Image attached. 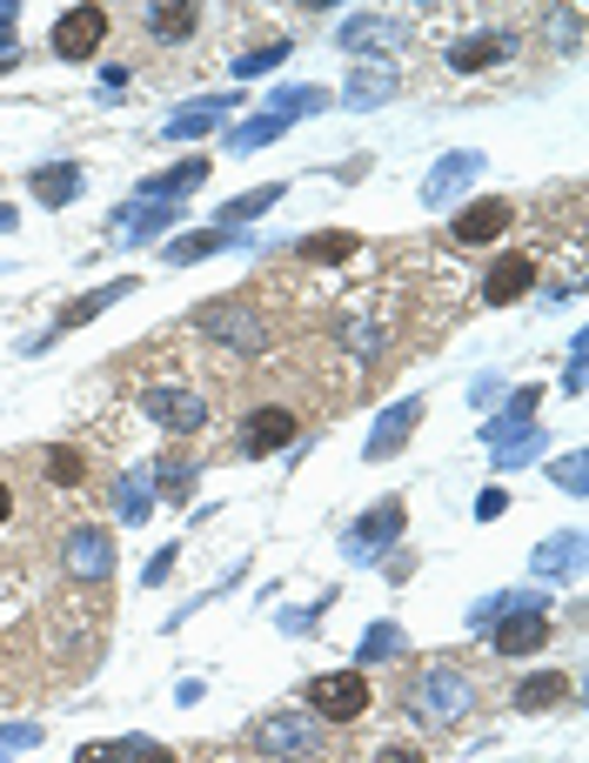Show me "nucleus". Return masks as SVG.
<instances>
[{"instance_id": "f257e3e1", "label": "nucleus", "mask_w": 589, "mask_h": 763, "mask_svg": "<svg viewBox=\"0 0 589 763\" xmlns=\"http://www.w3.org/2000/svg\"><path fill=\"white\" fill-rule=\"evenodd\" d=\"M408 710L423 730H456L482 710V690H476V676L456 669V663H429L423 676H415V690H408Z\"/></svg>"}, {"instance_id": "f03ea898", "label": "nucleus", "mask_w": 589, "mask_h": 763, "mask_svg": "<svg viewBox=\"0 0 589 763\" xmlns=\"http://www.w3.org/2000/svg\"><path fill=\"white\" fill-rule=\"evenodd\" d=\"M269 763H335V730L315 710H269L255 730H248Z\"/></svg>"}, {"instance_id": "7ed1b4c3", "label": "nucleus", "mask_w": 589, "mask_h": 763, "mask_svg": "<svg viewBox=\"0 0 589 763\" xmlns=\"http://www.w3.org/2000/svg\"><path fill=\"white\" fill-rule=\"evenodd\" d=\"M195 328L208 335V342L234 349V356H262V349H269V335H275V321L255 315L248 302H208V308L195 315Z\"/></svg>"}, {"instance_id": "20e7f679", "label": "nucleus", "mask_w": 589, "mask_h": 763, "mask_svg": "<svg viewBox=\"0 0 589 763\" xmlns=\"http://www.w3.org/2000/svg\"><path fill=\"white\" fill-rule=\"evenodd\" d=\"M308 710H315L328 730H342V723L369 717V710H375L369 676H362V669H328V676H315V684H308Z\"/></svg>"}, {"instance_id": "39448f33", "label": "nucleus", "mask_w": 589, "mask_h": 763, "mask_svg": "<svg viewBox=\"0 0 589 763\" xmlns=\"http://www.w3.org/2000/svg\"><path fill=\"white\" fill-rule=\"evenodd\" d=\"M141 408L161 422L167 436H201V429H208V395H195L188 382H148V389H141Z\"/></svg>"}, {"instance_id": "423d86ee", "label": "nucleus", "mask_w": 589, "mask_h": 763, "mask_svg": "<svg viewBox=\"0 0 589 763\" xmlns=\"http://www.w3.org/2000/svg\"><path fill=\"white\" fill-rule=\"evenodd\" d=\"M114 556H121V549H114V530H101V523H80V530L61 536V569H67L74 582H88V589L114 576Z\"/></svg>"}, {"instance_id": "0eeeda50", "label": "nucleus", "mask_w": 589, "mask_h": 763, "mask_svg": "<svg viewBox=\"0 0 589 763\" xmlns=\"http://www.w3.org/2000/svg\"><path fill=\"white\" fill-rule=\"evenodd\" d=\"M549 610H543V597H516V610H502L495 617V656H536V650H549Z\"/></svg>"}, {"instance_id": "6e6552de", "label": "nucleus", "mask_w": 589, "mask_h": 763, "mask_svg": "<svg viewBox=\"0 0 589 763\" xmlns=\"http://www.w3.org/2000/svg\"><path fill=\"white\" fill-rule=\"evenodd\" d=\"M295 408H282V402H262V408H248L241 415V429H234V449L241 456H275V449H288L295 443Z\"/></svg>"}, {"instance_id": "1a4fd4ad", "label": "nucleus", "mask_w": 589, "mask_h": 763, "mask_svg": "<svg viewBox=\"0 0 589 763\" xmlns=\"http://www.w3.org/2000/svg\"><path fill=\"white\" fill-rule=\"evenodd\" d=\"M108 28H114V14L108 8H67L61 21H54V54L61 61H95L101 54V41H108Z\"/></svg>"}, {"instance_id": "9d476101", "label": "nucleus", "mask_w": 589, "mask_h": 763, "mask_svg": "<svg viewBox=\"0 0 589 763\" xmlns=\"http://www.w3.org/2000/svg\"><path fill=\"white\" fill-rule=\"evenodd\" d=\"M510 221H516V208L502 201V195H489V201H469V208L449 221V241H456V248H489V241L510 235Z\"/></svg>"}, {"instance_id": "9b49d317", "label": "nucleus", "mask_w": 589, "mask_h": 763, "mask_svg": "<svg viewBox=\"0 0 589 763\" xmlns=\"http://www.w3.org/2000/svg\"><path fill=\"white\" fill-rule=\"evenodd\" d=\"M201 21H208V8H195V0H161V8H141V28H148L154 47H188V41L201 34Z\"/></svg>"}, {"instance_id": "f8f14e48", "label": "nucleus", "mask_w": 589, "mask_h": 763, "mask_svg": "<svg viewBox=\"0 0 589 763\" xmlns=\"http://www.w3.org/2000/svg\"><path fill=\"white\" fill-rule=\"evenodd\" d=\"M415 422H423V402H395V408H382L375 415V429H369V443H362V456L369 462H389V456H402L408 449V436H415Z\"/></svg>"}, {"instance_id": "ddd939ff", "label": "nucleus", "mask_w": 589, "mask_h": 763, "mask_svg": "<svg viewBox=\"0 0 589 763\" xmlns=\"http://www.w3.org/2000/svg\"><path fill=\"white\" fill-rule=\"evenodd\" d=\"M482 167H489V161H482V154H469V148H462V154H443V161L429 167V182H423V201H429V208H449L456 195H469V188H476Z\"/></svg>"}, {"instance_id": "4468645a", "label": "nucleus", "mask_w": 589, "mask_h": 763, "mask_svg": "<svg viewBox=\"0 0 589 763\" xmlns=\"http://www.w3.org/2000/svg\"><path fill=\"white\" fill-rule=\"evenodd\" d=\"M536 288V254H502V262L482 275V302L489 308H510V302H523Z\"/></svg>"}, {"instance_id": "2eb2a0df", "label": "nucleus", "mask_w": 589, "mask_h": 763, "mask_svg": "<svg viewBox=\"0 0 589 763\" xmlns=\"http://www.w3.org/2000/svg\"><path fill=\"white\" fill-rule=\"evenodd\" d=\"M402 523H408V509H402V502H375L369 516L342 536V549H349V556H375V549H389V543L402 536Z\"/></svg>"}, {"instance_id": "dca6fc26", "label": "nucleus", "mask_w": 589, "mask_h": 763, "mask_svg": "<svg viewBox=\"0 0 589 763\" xmlns=\"http://www.w3.org/2000/svg\"><path fill=\"white\" fill-rule=\"evenodd\" d=\"M228 115H234V101H228V95H208V101H188V108H175L161 134H167V141H201V134H215Z\"/></svg>"}, {"instance_id": "f3484780", "label": "nucleus", "mask_w": 589, "mask_h": 763, "mask_svg": "<svg viewBox=\"0 0 589 763\" xmlns=\"http://www.w3.org/2000/svg\"><path fill=\"white\" fill-rule=\"evenodd\" d=\"M208 175H215V167H208L201 154H188V161H175V167H167V175L141 182V201H175V208H182V195H195Z\"/></svg>"}, {"instance_id": "a211bd4d", "label": "nucleus", "mask_w": 589, "mask_h": 763, "mask_svg": "<svg viewBox=\"0 0 589 763\" xmlns=\"http://www.w3.org/2000/svg\"><path fill=\"white\" fill-rule=\"evenodd\" d=\"M530 415H536V389H516V402L482 429V443H489L495 456H502V449H516V443H530V436H536V429H530Z\"/></svg>"}, {"instance_id": "6ab92c4d", "label": "nucleus", "mask_w": 589, "mask_h": 763, "mask_svg": "<svg viewBox=\"0 0 589 763\" xmlns=\"http://www.w3.org/2000/svg\"><path fill=\"white\" fill-rule=\"evenodd\" d=\"M175 221H182V208H175V201H128V208L114 215L121 241H134V248H141V241H154L161 228H175Z\"/></svg>"}, {"instance_id": "aec40b11", "label": "nucleus", "mask_w": 589, "mask_h": 763, "mask_svg": "<svg viewBox=\"0 0 589 763\" xmlns=\"http://www.w3.org/2000/svg\"><path fill=\"white\" fill-rule=\"evenodd\" d=\"M569 697V676L563 669H543V676H523V684H516V710L523 717H543V710H556Z\"/></svg>"}, {"instance_id": "412c9836", "label": "nucleus", "mask_w": 589, "mask_h": 763, "mask_svg": "<svg viewBox=\"0 0 589 763\" xmlns=\"http://www.w3.org/2000/svg\"><path fill=\"white\" fill-rule=\"evenodd\" d=\"M408 28L395 21V14H349L342 21V47H395Z\"/></svg>"}, {"instance_id": "4be33fe9", "label": "nucleus", "mask_w": 589, "mask_h": 763, "mask_svg": "<svg viewBox=\"0 0 589 763\" xmlns=\"http://www.w3.org/2000/svg\"><path fill=\"white\" fill-rule=\"evenodd\" d=\"M114 523H148V509H154V495H148V469H128V476H114Z\"/></svg>"}, {"instance_id": "5701e85b", "label": "nucleus", "mask_w": 589, "mask_h": 763, "mask_svg": "<svg viewBox=\"0 0 589 763\" xmlns=\"http://www.w3.org/2000/svg\"><path fill=\"white\" fill-rule=\"evenodd\" d=\"M502 54H510V41L482 28V34H469V41H456V47H449V67H456V74H482V67H495Z\"/></svg>"}, {"instance_id": "b1692460", "label": "nucleus", "mask_w": 589, "mask_h": 763, "mask_svg": "<svg viewBox=\"0 0 589 763\" xmlns=\"http://www.w3.org/2000/svg\"><path fill=\"white\" fill-rule=\"evenodd\" d=\"M389 95H395V74H389L382 61L356 67V74H349V88H342V101H349V108H382Z\"/></svg>"}, {"instance_id": "393cba45", "label": "nucleus", "mask_w": 589, "mask_h": 763, "mask_svg": "<svg viewBox=\"0 0 589 763\" xmlns=\"http://www.w3.org/2000/svg\"><path fill=\"white\" fill-rule=\"evenodd\" d=\"M34 195H41L47 208H67V201L80 195V167H74V161H47V167H34Z\"/></svg>"}, {"instance_id": "a878e982", "label": "nucleus", "mask_w": 589, "mask_h": 763, "mask_svg": "<svg viewBox=\"0 0 589 763\" xmlns=\"http://www.w3.org/2000/svg\"><path fill=\"white\" fill-rule=\"evenodd\" d=\"M536 576H576L582 569V536L576 530H563V536H549L543 549H536V563H530Z\"/></svg>"}, {"instance_id": "bb28decb", "label": "nucleus", "mask_w": 589, "mask_h": 763, "mask_svg": "<svg viewBox=\"0 0 589 763\" xmlns=\"http://www.w3.org/2000/svg\"><path fill=\"white\" fill-rule=\"evenodd\" d=\"M275 201H282V182H275V188H248V195H234V201H228V208L215 215V228H228V235H241V221H255V215H269Z\"/></svg>"}, {"instance_id": "cd10ccee", "label": "nucleus", "mask_w": 589, "mask_h": 763, "mask_svg": "<svg viewBox=\"0 0 589 763\" xmlns=\"http://www.w3.org/2000/svg\"><path fill=\"white\" fill-rule=\"evenodd\" d=\"M241 235H228V228H201V235H182V241H167V262L175 269H188V262H201V254H215V248H234Z\"/></svg>"}, {"instance_id": "c85d7f7f", "label": "nucleus", "mask_w": 589, "mask_h": 763, "mask_svg": "<svg viewBox=\"0 0 589 763\" xmlns=\"http://www.w3.org/2000/svg\"><path fill=\"white\" fill-rule=\"evenodd\" d=\"M321 108H328V95H321V88H282V95H275L262 115H275V121L288 128L295 115H321Z\"/></svg>"}, {"instance_id": "c756f323", "label": "nucleus", "mask_w": 589, "mask_h": 763, "mask_svg": "<svg viewBox=\"0 0 589 763\" xmlns=\"http://www.w3.org/2000/svg\"><path fill=\"white\" fill-rule=\"evenodd\" d=\"M128 288H134V282H108V288H95V295H80V302H74L67 315H61V328H80V321H95V315H101L108 302H121ZM61 328H54V335H61Z\"/></svg>"}, {"instance_id": "7c9ffc66", "label": "nucleus", "mask_w": 589, "mask_h": 763, "mask_svg": "<svg viewBox=\"0 0 589 763\" xmlns=\"http://www.w3.org/2000/svg\"><path fill=\"white\" fill-rule=\"evenodd\" d=\"M356 254V235H308L302 241V262H349Z\"/></svg>"}, {"instance_id": "2f4dec72", "label": "nucleus", "mask_w": 589, "mask_h": 763, "mask_svg": "<svg viewBox=\"0 0 589 763\" xmlns=\"http://www.w3.org/2000/svg\"><path fill=\"white\" fill-rule=\"evenodd\" d=\"M47 482H54V489H74V482H80V449H74V443H54V449H47Z\"/></svg>"}, {"instance_id": "473e14b6", "label": "nucleus", "mask_w": 589, "mask_h": 763, "mask_svg": "<svg viewBox=\"0 0 589 763\" xmlns=\"http://www.w3.org/2000/svg\"><path fill=\"white\" fill-rule=\"evenodd\" d=\"M114 763H182L167 743H148V737H128V743H114Z\"/></svg>"}, {"instance_id": "72a5a7b5", "label": "nucleus", "mask_w": 589, "mask_h": 763, "mask_svg": "<svg viewBox=\"0 0 589 763\" xmlns=\"http://www.w3.org/2000/svg\"><path fill=\"white\" fill-rule=\"evenodd\" d=\"M395 650H402V630H395V623H375V630L362 636V663H389Z\"/></svg>"}, {"instance_id": "f704fd0d", "label": "nucleus", "mask_w": 589, "mask_h": 763, "mask_svg": "<svg viewBox=\"0 0 589 763\" xmlns=\"http://www.w3.org/2000/svg\"><path fill=\"white\" fill-rule=\"evenodd\" d=\"M34 743H41V723H0V763L21 756V750H34Z\"/></svg>"}, {"instance_id": "c9c22d12", "label": "nucleus", "mask_w": 589, "mask_h": 763, "mask_svg": "<svg viewBox=\"0 0 589 763\" xmlns=\"http://www.w3.org/2000/svg\"><path fill=\"white\" fill-rule=\"evenodd\" d=\"M275 61H288V41H275V47H255V54H241V61H234V74H241V80H255V74H269Z\"/></svg>"}, {"instance_id": "e433bc0d", "label": "nucleus", "mask_w": 589, "mask_h": 763, "mask_svg": "<svg viewBox=\"0 0 589 763\" xmlns=\"http://www.w3.org/2000/svg\"><path fill=\"white\" fill-rule=\"evenodd\" d=\"M549 476H556V482H563L569 495H582V489H589V469H582V456H563V462H556Z\"/></svg>"}, {"instance_id": "4c0bfd02", "label": "nucleus", "mask_w": 589, "mask_h": 763, "mask_svg": "<svg viewBox=\"0 0 589 763\" xmlns=\"http://www.w3.org/2000/svg\"><path fill=\"white\" fill-rule=\"evenodd\" d=\"M369 763H423V750H415V743H382Z\"/></svg>"}, {"instance_id": "58836bf2", "label": "nucleus", "mask_w": 589, "mask_h": 763, "mask_svg": "<svg viewBox=\"0 0 589 763\" xmlns=\"http://www.w3.org/2000/svg\"><path fill=\"white\" fill-rule=\"evenodd\" d=\"M502 509H510V489H482V495H476V516H482V523L502 516Z\"/></svg>"}, {"instance_id": "ea45409f", "label": "nucleus", "mask_w": 589, "mask_h": 763, "mask_svg": "<svg viewBox=\"0 0 589 763\" xmlns=\"http://www.w3.org/2000/svg\"><path fill=\"white\" fill-rule=\"evenodd\" d=\"M563 395H582V342L569 349V375H563Z\"/></svg>"}, {"instance_id": "a19ab883", "label": "nucleus", "mask_w": 589, "mask_h": 763, "mask_svg": "<svg viewBox=\"0 0 589 763\" xmlns=\"http://www.w3.org/2000/svg\"><path fill=\"white\" fill-rule=\"evenodd\" d=\"M0 47L14 54V0H0Z\"/></svg>"}, {"instance_id": "79ce46f5", "label": "nucleus", "mask_w": 589, "mask_h": 763, "mask_svg": "<svg viewBox=\"0 0 589 763\" xmlns=\"http://www.w3.org/2000/svg\"><path fill=\"white\" fill-rule=\"evenodd\" d=\"M74 763H114V743H80Z\"/></svg>"}, {"instance_id": "37998d69", "label": "nucleus", "mask_w": 589, "mask_h": 763, "mask_svg": "<svg viewBox=\"0 0 589 763\" xmlns=\"http://www.w3.org/2000/svg\"><path fill=\"white\" fill-rule=\"evenodd\" d=\"M469 395H476V402H482V408H489V402H495V395H502V382H495V375H476V389H469Z\"/></svg>"}, {"instance_id": "c03bdc74", "label": "nucleus", "mask_w": 589, "mask_h": 763, "mask_svg": "<svg viewBox=\"0 0 589 763\" xmlns=\"http://www.w3.org/2000/svg\"><path fill=\"white\" fill-rule=\"evenodd\" d=\"M14 502H21V495H14V482H8V476H0V530H8V516H14Z\"/></svg>"}, {"instance_id": "a18cd8bd", "label": "nucleus", "mask_w": 589, "mask_h": 763, "mask_svg": "<svg viewBox=\"0 0 589 763\" xmlns=\"http://www.w3.org/2000/svg\"><path fill=\"white\" fill-rule=\"evenodd\" d=\"M167 569H175V549H161V556L148 563V582H167Z\"/></svg>"}, {"instance_id": "49530a36", "label": "nucleus", "mask_w": 589, "mask_h": 763, "mask_svg": "<svg viewBox=\"0 0 589 763\" xmlns=\"http://www.w3.org/2000/svg\"><path fill=\"white\" fill-rule=\"evenodd\" d=\"M8 228H14V208H8V201H0V235H8Z\"/></svg>"}]
</instances>
